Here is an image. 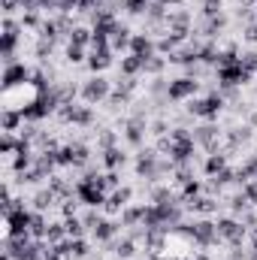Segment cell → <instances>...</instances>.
<instances>
[{"label": "cell", "mask_w": 257, "mask_h": 260, "mask_svg": "<svg viewBox=\"0 0 257 260\" xmlns=\"http://www.w3.org/2000/svg\"><path fill=\"white\" fill-rule=\"evenodd\" d=\"M224 109H227V100L221 97V91H209L203 97H194V100H188V106H185V112L194 115L197 121H218Z\"/></svg>", "instance_id": "1"}, {"label": "cell", "mask_w": 257, "mask_h": 260, "mask_svg": "<svg viewBox=\"0 0 257 260\" xmlns=\"http://www.w3.org/2000/svg\"><path fill=\"white\" fill-rule=\"evenodd\" d=\"M58 109H61V100H58V94H55V91H49V94H34V100L21 109V115H24V121L43 124V121L55 118V115H58Z\"/></svg>", "instance_id": "2"}, {"label": "cell", "mask_w": 257, "mask_h": 260, "mask_svg": "<svg viewBox=\"0 0 257 260\" xmlns=\"http://www.w3.org/2000/svg\"><path fill=\"white\" fill-rule=\"evenodd\" d=\"M112 85L115 82H109L106 76H88L85 82H79V100L88 103V106H100V103L109 100Z\"/></svg>", "instance_id": "3"}, {"label": "cell", "mask_w": 257, "mask_h": 260, "mask_svg": "<svg viewBox=\"0 0 257 260\" xmlns=\"http://www.w3.org/2000/svg\"><path fill=\"white\" fill-rule=\"evenodd\" d=\"M30 221H34V209H30V203H21V206H15L12 212H6L3 215V239L6 236H24V233H30Z\"/></svg>", "instance_id": "4"}, {"label": "cell", "mask_w": 257, "mask_h": 260, "mask_svg": "<svg viewBox=\"0 0 257 260\" xmlns=\"http://www.w3.org/2000/svg\"><path fill=\"white\" fill-rule=\"evenodd\" d=\"M215 224H218V236H221L224 245H242L248 239V227L236 215H218Z\"/></svg>", "instance_id": "5"}, {"label": "cell", "mask_w": 257, "mask_h": 260, "mask_svg": "<svg viewBox=\"0 0 257 260\" xmlns=\"http://www.w3.org/2000/svg\"><path fill=\"white\" fill-rule=\"evenodd\" d=\"M251 79H254V73H248L239 61L215 67V82H218V88H245V85H251Z\"/></svg>", "instance_id": "6"}, {"label": "cell", "mask_w": 257, "mask_h": 260, "mask_svg": "<svg viewBox=\"0 0 257 260\" xmlns=\"http://www.w3.org/2000/svg\"><path fill=\"white\" fill-rule=\"evenodd\" d=\"M30 79H34V67L24 64V61H15V64L3 67L0 88H3V94H12V91H18V88L30 85Z\"/></svg>", "instance_id": "7"}, {"label": "cell", "mask_w": 257, "mask_h": 260, "mask_svg": "<svg viewBox=\"0 0 257 260\" xmlns=\"http://www.w3.org/2000/svg\"><path fill=\"white\" fill-rule=\"evenodd\" d=\"M121 142L127 145V148H133V151H139L142 145H145V136H148V118H133V115H127V118H121Z\"/></svg>", "instance_id": "8"}, {"label": "cell", "mask_w": 257, "mask_h": 260, "mask_svg": "<svg viewBox=\"0 0 257 260\" xmlns=\"http://www.w3.org/2000/svg\"><path fill=\"white\" fill-rule=\"evenodd\" d=\"M200 79H194L188 73H182V76H176V79H170V88H167V97H170V103H188L194 100L197 94H200Z\"/></svg>", "instance_id": "9"}, {"label": "cell", "mask_w": 257, "mask_h": 260, "mask_svg": "<svg viewBox=\"0 0 257 260\" xmlns=\"http://www.w3.org/2000/svg\"><path fill=\"white\" fill-rule=\"evenodd\" d=\"M76 200H79L85 209H103L106 200H109V194H106L97 182H91V179H79V182H76Z\"/></svg>", "instance_id": "10"}, {"label": "cell", "mask_w": 257, "mask_h": 260, "mask_svg": "<svg viewBox=\"0 0 257 260\" xmlns=\"http://www.w3.org/2000/svg\"><path fill=\"white\" fill-rule=\"evenodd\" d=\"M112 64H115L112 46H91V49H88V61H85V67H88L91 76H103Z\"/></svg>", "instance_id": "11"}, {"label": "cell", "mask_w": 257, "mask_h": 260, "mask_svg": "<svg viewBox=\"0 0 257 260\" xmlns=\"http://www.w3.org/2000/svg\"><path fill=\"white\" fill-rule=\"evenodd\" d=\"M121 236V221H115V218H100V224L91 230V239L97 242V245H109V242H115Z\"/></svg>", "instance_id": "12"}, {"label": "cell", "mask_w": 257, "mask_h": 260, "mask_svg": "<svg viewBox=\"0 0 257 260\" xmlns=\"http://www.w3.org/2000/svg\"><path fill=\"white\" fill-rule=\"evenodd\" d=\"M97 160H100L103 170H124L130 164V154H127V148L112 145V148H106V151H97Z\"/></svg>", "instance_id": "13"}, {"label": "cell", "mask_w": 257, "mask_h": 260, "mask_svg": "<svg viewBox=\"0 0 257 260\" xmlns=\"http://www.w3.org/2000/svg\"><path fill=\"white\" fill-rule=\"evenodd\" d=\"M133 203V185H121V188H115L109 200H106V206H103V212L112 218V215H121V209Z\"/></svg>", "instance_id": "14"}, {"label": "cell", "mask_w": 257, "mask_h": 260, "mask_svg": "<svg viewBox=\"0 0 257 260\" xmlns=\"http://www.w3.org/2000/svg\"><path fill=\"white\" fill-rule=\"evenodd\" d=\"M130 55H136V58L148 61L151 55H157V40H154L151 34H145V30L133 34V43H130Z\"/></svg>", "instance_id": "15"}, {"label": "cell", "mask_w": 257, "mask_h": 260, "mask_svg": "<svg viewBox=\"0 0 257 260\" xmlns=\"http://www.w3.org/2000/svg\"><path fill=\"white\" fill-rule=\"evenodd\" d=\"M30 209H34V212H46V215H49L52 209H61V197L46 185V188H40L37 194L30 197Z\"/></svg>", "instance_id": "16"}, {"label": "cell", "mask_w": 257, "mask_h": 260, "mask_svg": "<svg viewBox=\"0 0 257 260\" xmlns=\"http://www.w3.org/2000/svg\"><path fill=\"white\" fill-rule=\"evenodd\" d=\"M227 167H230V154H227V151H212V154H206V160H203V176H206V179H215V176H221Z\"/></svg>", "instance_id": "17"}, {"label": "cell", "mask_w": 257, "mask_h": 260, "mask_svg": "<svg viewBox=\"0 0 257 260\" xmlns=\"http://www.w3.org/2000/svg\"><path fill=\"white\" fill-rule=\"evenodd\" d=\"M145 206L148 203H130V206H124L121 209V215H118V221H121V230H127V227H139L142 221H145Z\"/></svg>", "instance_id": "18"}, {"label": "cell", "mask_w": 257, "mask_h": 260, "mask_svg": "<svg viewBox=\"0 0 257 260\" xmlns=\"http://www.w3.org/2000/svg\"><path fill=\"white\" fill-rule=\"evenodd\" d=\"M106 248H109L118 260H133V257H136V251H139V242H133L127 233H121V236H118L115 242H109Z\"/></svg>", "instance_id": "19"}, {"label": "cell", "mask_w": 257, "mask_h": 260, "mask_svg": "<svg viewBox=\"0 0 257 260\" xmlns=\"http://www.w3.org/2000/svg\"><path fill=\"white\" fill-rule=\"evenodd\" d=\"M130 43H133V30H130L127 24H118L115 34L109 37L112 52H115V55H130Z\"/></svg>", "instance_id": "20"}, {"label": "cell", "mask_w": 257, "mask_h": 260, "mask_svg": "<svg viewBox=\"0 0 257 260\" xmlns=\"http://www.w3.org/2000/svg\"><path fill=\"white\" fill-rule=\"evenodd\" d=\"M91 236L82 239H67V260H88L91 257Z\"/></svg>", "instance_id": "21"}, {"label": "cell", "mask_w": 257, "mask_h": 260, "mask_svg": "<svg viewBox=\"0 0 257 260\" xmlns=\"http://www.w3.org/2000/svg\"><path fill=\"white\" fill-rule=\"evenodd\" d=\"M94 139H97V151H106V148H112V145H121V130L97 127L94 130Z\"/></svg>", "instance_id": "22"}, {"label": "cell", "mask_w": 257, "mask_h": 260, "mask_svg": "<svg viewBox=\"0 0 257 260\" xmlns=\"http://www.w3.org/2000/svg\"><path fill=\"white\" fill-rule=\"evenodd\" d=\"M118 70H121V76H127V79H139V76L145 73V61L136 58V55H121Z\"/></svg>", "instance_id": "23"}, {"label": "cell", "mask_w": 257, "mask_h": 260, "mask_svg": "<svg viewBox=\"0 0 257 260\" xmlns=\"http://www.w3.org/2000/svg\"><path fill=\"white\" fill-rule=\"evenodd\" d=\"M21 127H24L21 109H3V115H0V130H3V133H18Z\"/></svg>", "instance_id": "24"}, {"label": "cell", "mask_w": 257, "mask_h": 260, "mask_svg": "<svg viewBox=\"0 0 257 260\" xmlns=\"http://www.w3.org/2000/svg\"><path fill=\"white\" fill-rule=\"evenodd\" d=\"M91 40H94V30H91V24H76L73 27V34L67 37V43H73V46H82V49H91Z\"/></svg>", "instance_id": "25"}, {"label": "cell", "mask_w": 257, "mask_h": 260, "mask_svg": "<svg viewBox=\"0 0 257 260\" xmlns=\"http://www.w3.org/2000/svg\"><path fill=\"white\" fill-rule=\"evenodd\" d=\"M46 18H49V15L34 12V9H27V12H21V15H18L21 27H24V30H30V34H40V27H43V21H46Z\"/></svg>", "instance_id": "26"}, {"label": "cell", "mask_w": 257, "mask_h": 260, "mask_svg": "<svg viewBox=\"0 0 257 260\" xmlns=\"http://www.w3.org/2000/svg\"><path fill=\"white\" fill-rule=\"evenodd\" d=\"M97 185L106 191V194H112L115 188H121L124 182H121V170H103L100 173V179H97Z\"/></svg>", "instance_id": "27"}, {"label": "cell", "mask_w": 257, "mask_h": 260, "mask_svg": "<svg viewBox=\"0 0 257 260\" xmlns=\"http://www.w3.org/2000/svg\"><path fill=\"white\" fill-rule=\"evenodd\" d=\"M64 227H67V236H70V239H82V236H88V227H85V221H82L79 215L64 218Z\"/></svg>", "instance_id": "28"}, {"label": "cell", "mask_w": 257, "mask_h": 260, "mask_svg": "<svg viewBox=\"0 0 257 260\" xmlns=\"http://www.w3.org/2000/svg\"><path fill=\"white\" fill-rule=\"evenodd\" d=\"M55 40H37V46H34V55H37V61L40 64H49L52 61V55H55Z\"/></svg>", "instance_id": "29"}, {"label": "cell", "mask_w": 257, "mask_h": 260, "mask_svg": "<svg viewBox=\"0 0 257 260\" xmlns=\"http://www.w3.org/2000/svg\"><path fill=\"white\" fill-rule=\"evenodd\" d=\"M64 61L67 64H85L88 61V49H82V46H73V43H64Z\"/></svg>", "instance_id": "30"}, {"label": "cell", "mask_w": 257, "mask_h": 260, "mask_svg": "<svg viewBox=\"0 0 257 260\" xmlns=\"http://www.w3.org/2000/svg\"><path fill=\"white\" fill-rule=\"evenodd\" d=\"M167 67H170V61H167L164 55H151V58L145 61V73H142V76H151V79H154V76H164Z\"/></svg>", "instance_id": "31"}, {"label": "cell", "mask_w": 257, "mask_h": 260, "mask_svg": "<svg viewBox=\"0 0 257 260\" xmlns=\"http://www.w3.org/2000/svg\"><path fill=\"white\" fill-rule=\"evenodd\" d=\"M200 194H203V182H200V179H191V182H185V185L179 188V197H182V203H188V200H197Z\"/></svg>", "instance_id": "32"}, {"label": "cell", "mask_w": 257, "mask_h": 260, "mask_svg": "<svg viewBox=\"0 0 257 260\" xmlns=\"http://www.w3.org/2000/svg\"><path fill=\"white\" fill-rule=\"evenodd\" d=\"M170 130H173V124H170L164 115H157L154 121H148V133H151L154 139H164V136H170Z\"/></svg>", "instance_id": "33"}, {"label": "cell", "mask_w": 257, "mask_h": 260, "mask_svg": "<svg viewBox=\"0 0 257 260\" xmlns=\"http://www.w3.org/2000/svg\"><path fill=\"white\" fill-rule=\"evenodd\" d=\"M239 64L245 67L248 73H254V76H257V49H254V46H248V49H242V52H239Z\"/></svg>", "instance_id": "34"}, {"label": "cell", "mask_w": 257, "mask_h": 260, "mask_svg": "<svg viewBox=\"0 0 257 260\" xmlns=\"http://www.w3.org/2000/svg\"><path fill=\"white\" fill-rule=\"evenodd\" d=\"M227 6V0H203V18H212V15H221Z\"/></svg>", "instance_id": "35"}, {"label": "cell", "mask_w": 257, "mask_h": 260, "mask_svg": "<svg viewBox=\"0 0 257 260\" xmlns=\"http://www.w3.org/2000/svg\"><path fill=\"white\" fill-rule=\"evenodd\" d=\"M242 37H245V43H248V46H254V49H257V21H254V24H248V27H242Z\"/></svg>", "instance_id": "36"}, {"label": "cell", "mask_w": 257, "mask_h": 260, "mask_svg": "<svg viewBox=\"0 0 257 260\" xmlns=\"http://www.w3.org/2000/svg\"><path fill=\"white\" fill-rule=\"evenodd\" d=\"M242 191H245V197L251 200V206H257V179L245 182V188H242Z\"/></svg>", "instance_id": "37"}, {"label": "cell", "mask_w": 257, "mask_h": 260, "mask_svg": "<svg viewBox=\"0 0 257 260\" xmlns=\"http://www.w3.org/2000/svg\"><path fill=\"white\" fill-rule=\"evenodd\" d=\"M245 242H248V248H257V227L248 230V239H245Z\"/></svg>", "instance_id": "38"}, {"label": "cell", "mask_w": 257, "mask_h": 260, "mask_svg": "<svg viewBox=\"0 0 257 260\" xmlns=\"http://www.w3.org/2000/svg\"><path fill=\"white\" fill-rule=\"evenodd\" d=\"M157 3H164L167 9H176V6H185V0H157Z\"/></svg>", "instance_id": "39"}, {"label": "cell", "mask_w": 257, "mask_h": 260, "mask_svg": "<svg viewBox=\"0 0 257 260\" xmlns=\"http://www.w3.org/2000/svg\"><path fill=\"white\" fill-rule=\"evenodd\" d=\"M245 121H248V124L257 130V106H251V112H248V118H245Z\"/></svg>", "instance_id": "40"}, {"label": "cell", "mask_w": 257, "mask_h": 260, "mask_svg": "<svg viewBox=\"0 0 257 260\" xmlns=\"http://www.w3.org/2000/svg\"><path fill=\"white\" fill-rule=\"evenodd\" d=\"M191 260H215V257H212L209 251H194V257H191Z\"/></svg>", "instance_id": "41"}, {"label": "cell", "mask_w": 257, "mask_h": 260, "mask_svg": "<svg viewBox=\"0 0 257 260\" xmlns=\"http://www.w3.org/2000/svg\"><path fill=\"white\" fill-rule=\"evenodd\" d=\"M151 260H182V257H176V254H157V257H151Z\"/></svg>", "instance_id": "42"}, {"label": "cell", "mask_w": 257, "mask_h": 260, "mask_svg": "<svg viewBox=\"0 0 257 260\" xmlns=\"http://www.w3.org/2000/svg\"><path fill=\"white\" fill-rule=\"evenodd\" d=\"M248 260H257V248H248Z\"/></svg>", "instance_id": "43"}, {"label": "cell", "mask_w": 257, "mask_h": 260, "mask_svg": "<svg viewBox=\"0 0 257 260\" xmlns=\"http://www.w3.org/2000/svg\"><path fill=\"white\" fill-rule=\"evenodd\" d=\"M251 6H254V12H257V0H254V3H251Z\"/></svg>", "instance_id": "44"}, {"label": "cell", "mask_w": 257, "mask_h": 260, "mask_svg": "<svg viewBox=\"0 0 257 260\" xmlns=\"http://www.w3.org/2000/svg\"><path fill=\"white\" fill-rule=\"evenodd\" d=\"M245 3H254V0H245Z\"/></svg>", "instance_id": "45"}, {"label": "cell", "mask_w": 257, "mask_h": 260, "mask_svg": "<svg viewBox=\"0 0 257 260\" xmlns=\"http://www.w3.org/2000/svg\"><path fill=\"white\" fill-rule=\"evenodd\" d=\"M224 260H227V257H224Z\"/></svg>", "instance_id": "46"}]
</instances>
